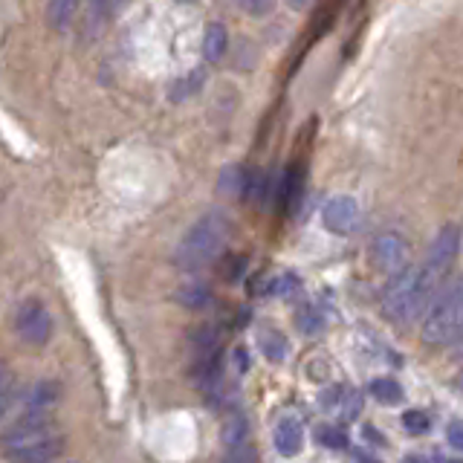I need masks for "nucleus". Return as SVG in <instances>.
<instances>
[{
  "label": "nucleus",
  "mask_w": 463,
  "mask_h": 463,
  "mask_svg": "<svg viewBox=\"0 0 463 463\" xmlns=\"http://www.w3.org/2000/svg\"><path fill=\"white\" fill-rule=\"evenodd\" d=\"M402 463H426V460L423 458H405Z\"/></svg>",
  "instance_id": "25"
},
{
  "label": "nucleus",
  "mask_w": 463,
  "mask_h": 463,
  "mask_svg": "<svg viewBox=\"0 0 463 463\" xmlns=\"http://www.w3.org/2000/svg\"><path fill=\"white\" fill-rule=\"evenodd\" d=\"M402 423H405V431H411V434L429 431V417L423 411H405L402 414Z\"/></svg>",
  "instance_id": "21"
},
{
  "label": "nucleus",
  "mask_w": 463,
  "mask_h": 463,
  "mask_svg": "<svg viewBox=\"0 0 463 463\" xmlns=\"http://www.w3.org/2000/svg\"><path fill=\"white\" fill-rule=\"evenodd\" d=\"M446 438H449V446H455V449H460V452H463V420H455V423H449Z\"/></svg>",
  "instance_id": "23"
},
{
  "label": "nucleus",
  "mask_w": 463,
  "mask_h": 463,
  "mask_svg": "<svg viewBox=\"0 0 463 463\" xmlns=\"http://www.w3.org/2000/svg\"><path fill=\"white\" fill-rule=\"evenodd\" d=\"M55 420H50L47 414H26L21 417L18 423H12L4 434V443L6 449H18L26 443H38V440H47L55 438Z\"/></svg>",
  "instance_id": "5"
},
{
  "label": "nucleus",
  "mask_w": 463,
  "mask_h": 463,
  "mask_svg": "<svg viewBox=\"0 0 463 463\" xmlns=\"http://www.w3.org/2000/svg\"><path fill=\"white\" fill-rule=\"evenodd\" d=\"M64 452V438L55 434V438L38 440V443H26L18 449H6V460L9 463H50Z\"/></svg>",
  "instance_id": "8"
},
{
  "label": "nucleus",
  "mask_w": 463,
  "mask_h": 463,
  "mask_svg": "<svg viewBox=\"0 0 463 463\" xmlns=\"http://www.w3.org/2000/svg\"><path fill=\"white\" fill-rule=\"evenodd\" d=\"M258 458H255V449H252V443L250 440H241V443H235V446H229V452H226V458L221 460V463H255Z\"/></svg>",
  "instance_id": "17"
},
{
  "label": "nucleus",
  "mask_w": 463,
  "mask_h": 463,
  "mask_svg": "<svg viewBox=\"0 0 463 463\" xmlns=\"http://www.w3.org/2000/svg\"><path fill=\"white\" fill-rule=\"evenodd\" d=\"M18 336L26 345H33V347H41V345H47L52 339V316L41 301L29 298V301L21 304V310H18Z\"/></svg>",
  "instance_id": "4"
},
{
  "label": "nucleus",
  "mask_w": 463,
  "mask_h": 463,
  "mask_svg": "<svg viewBox=\"0 0 463 463\" xmlns=\"http://www.w3.org/2000/svg\"><path fill=\"white\" fill-rule=\"evenodd\" d=\"M229 232H232V226L223 212H206L183 235L177 252H174V260L185 269H197L203 264H209V260H214L223 252Z\"/></svg>",
  "instance_id": "2"
},
{
  "label": "nucleus",
  "mask_w": 463,
  "mask_h": 463,
  "mask_svg": "<svg viewBox=\"0 0 463 463\" xmlns=\"http://www.w3.org/2000/svg\"><path fill=\"white\" fill-rule=\"evenodd\" d=\"M258 342H260V354H264L269 362H284L287 354H289V342H287V336H281L279 330L264 327V330H260Z\"/></svg>",
  "instance_id": "12"
},
{
  "label": "nucleus",
  "mask_w": 463,
  "mask_h": 463,
  "mask_svg": "<svg viewBox=\"0 0 463 463\" xmlns=\"http://www.w3.org/2000/svg\"><path fill=\"white\" fill-rule=\"evenodd\" d=\"M463 339V281L449 287L446 293L431 304L423 322V342L443 347Z\"/></svg>",
  "instance_id": "3"
},
{
  "label": "nucleus",
  "mask_w": 463,
  "mask_h": 463,
  "mask_svg": "<svg viewBox=\"0 0 463 463\" xmlns=\"http://www.w3.org/2000/svg\"><path fill=\"white\" fill-rule=\"evenodd\" d=\"M79 9V0H50L47 4V21L52 24V29H64L72 14Z\"/></svg>",
  "instance_id": "15"
},
{
  "label": "nucleus",
  "mask_w": 463,
  "mask_h": 463,
  "mask_svg": "<svg viewBox=\"0 0 463 463\" xmlns=\"http://www.w3.org/2000/svg\"><path fill=\"white\" fill-rule=\"evenodd\" d=\"M185 4H188V0H185Z\"/></svg>",
  "instance_id": "28"
},
{
  "label": "nucleus",
  "mask_w": 463,
  "mask_h": 463,
  "mask_svg": "<svg viewBox=\"0 0 463 463\" xmlns=\"http://www.w3.org/2000/svg\"><path fill=\"white\" fill-rule=\"evenodd\" d=\"M373 258L376 264H380L385 272H402L409 269V246H405V241L400 235H380L373 243Z\"/></svg>",
  "instance_id": "7"
},
{
  "label": "nucleus",
  "mask_w": 463,
  "mask_h": 463,
  "mask_svg": "<svg viewBox=\"0 0 463 463\" xmlns=\"http://www.w3.org/2000/svg\"><path fill=\"white\" fill-rule=\"evenodd\" d=\"M449 463H460V460H449Z\"/></svg>",
  "instance_id": "27"
},
{
  "label": "nucleus",
  "mask_w": 463,
  "mask_h": 463,
  "mask_svg": "<svg viewBox=\"0 0 463 463\" xmlns=\"http://www.w3.org/2000/svg\"><path fill=\"white\" fill-rule=\"evenodd\" d=\"M304 4V0H293V6H301Z\"/></svg>",
  "instance_id": "26"
},
{
  "label": "nucleus",
  "mask_w": 463,
  "mask_h": 463,
  "mask_svg": "<svg viewBox=\"0 0 463 463\" xmlns=\"http://www.w3.org/2000/svg\"><path fill=\"white\" fill-rule=\"evenodd\" d=\"M318 443L327 446V449H347V438L339 431V429H333V426H325V429H318Z\"/></svg>",
  "instance_id": "19"
},
{
  "label": "nucleus",
  "mask_w": 463,
  "mask_h": 463,
  "mask_svg": "<svg viewBox=\"0 0 463 463\" xmlns=\"http://www.w3.org/2000/svg\"><path fill=\"white\" fill-rule=\"evenodd\" d=\"M460 250V232L455 226H446L431 241L426 260L420 267H409L397 272L383 293V313L397 325H409L417 316L429 313L438 296L440 281L446 279L449 267L455 264Z\"/></svg>",
  "instance_id": "1"
},
{
  "label": "nucleus",
  "mask_w": 463,
  "mask_h": 463,
  "mask_svg": "<svg viewBox=\"0 0 463 463\" xmlns=\"http://www.w3.org/2000/svg\"><path fill=\"white\" fill-rule=\"evenodd\" d=\"M212 298L209 293V287L206 284H200V281H188L177 289V301L183 304V307H192V310H200V307H206Z\"/></svg>",
  "instance_id": "14"
},
{
  "label": "nucleus",
  "mask_w": 463,
  "mask_h": 463,
  "mask_svg": "<svg viewBox=\"0 0 463 463\" xmlns=\"http://www.w3.org/2000/svg\"><path fill=\"white\" fill-rule=\"evenodd\" d=\"M371 397L383 405H400L405 400V391L397 380H391V376H380V380L371 383Z\"/></svg>",
  "instance_id": "13"
},
{
  "label": "nucleus",
  "mask_w": 463,
  "mask_h": 463,
  "mask_svg": "<svg viewBox=\"0 0 463 463\" xmlns=\"http://www.w3.org/2000/svg\"><path fill=\"white\" fill-rule=\"evenodd\" d=\"M322 223L325 229H330L333 235H351L359 226V206L354 197H330L322 209Z\"/></svg>",
  "instance_id": "6"
},
{
  "label": "nucleus",
  "mask_w": 463,
  "mask_h": 463,
  "mask_svg": "<svg viewBox=\"0 0 463 463\" xmlns=\"http://www.w3.org/2000/svg\"><path fill=\"white\" fill-rule=\"evenodd\" d=\"M304 446V431L293 417H284L279 426H275V452L284 458H296Z\"/></svg>",
  "instance_id": "10"
},
{
  "label": "nucleus",
  "mask_w": 463,
  "mask_h": 463,
  "mask_svg": "<svg viewBox=\"0 0 463 463\" xmlns=\"http://www.w3.org/2000/svg\"><path fill=\"white\" fill-rule=\"evenodd\" d=\"M203 84V70H194L188 79H180L177 84H174V99H183V96H192L197 87Z\"/></svg>",
  "instance_id": "20"
},
{
  "label": "nucleus",
  "mask_w": 463,
  "mask_h": 463,
  "mask_svg": "<svg viewBox=\"0 0 463 463\" xmlns=\"http://www.w3.org/2000/svg\"><path fill=\"white\" fill-rule=\"evenodd\" d=\"M359 463H380V460H373V458H368V455H359Z\"/></svg>",
  "instance_id": "24"
},
{
  "label": "nucleus",
  "mask_w": 463,
  "mask_h": 463,
  "mask_svg": "<svg viewBox=\"0 0 463 463\" xmlns=\"http://www.w3.org/2000/svg\"><path fill=\"white\" fill-rule=\"evenodd\" d=\"M246 188V174L235 165V168H226L223 177H221V192L226 194H241Z\"/></svg>",
  "instance_id": "16"
},
{
  "label": "nucleus",
  "mask_w": 463,
  "mask_h": 463,
  "mask_svg": "<svg viewBox=\"0 0 463 463\" xmlns=\"http://www.w3.org/2000/svg\"><path fill=\"white\" fill-rule=\"evenodd\" d=\"M58 400H61V383L55 380H38L21 394L26 414H47V409H52Z\"/></svg>",
  "instance_id": "9"
},
{
  "label": "nucleus",
  "mask_w": 463,
  "mask_h": 463,
  "mask_svg": "<svg viewBox=\"0 0 463 463\" xmlns=\"http://www.w3.org/2000/svg\"><path fill=\"white\" fill-rule=\"evenodd\" d=\"M296 325L304 330V333H318L322 330V316H318L313 307H301L296 313Z\"/></svg>",
  "instance_id": "18"
},
{
  "label": "nucleus",
  "mask_w": 463,
  "mask_h": 463,
  "mask_svg": "<svg viewBox=\"0 0 463 463\" xmlns=\"http://www.w3.org/2000/svg\"><path fill=\"white\" fill-rule=\"evenodd\" d=\"M238 6H241L243 12H250V14H255V18H260V14H267V12H272V6H275V0H238Z\"/></svg>",
  "instance_id": "22"
},
{
  "label": "nucleus",
  "mask_w": 463,
  "mask_h": 463,
  "mask_svg": "<svg viewBox=\"0 0 463 463\" xmlns=\"http://www.w3.org/2000/svg\"><path fill=\"white\" fill-rule=\"evenodd\" d=\"M226 47H229V35H226L223 24H209L206 29H203V58H206V61L223 58Z\"/></svg>",
  "instance_id": "11"
}]
</instances>
